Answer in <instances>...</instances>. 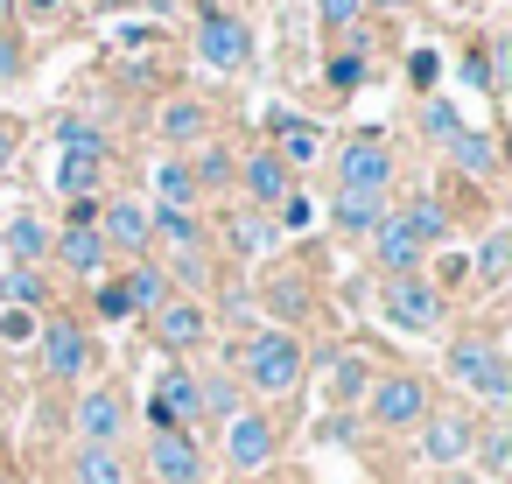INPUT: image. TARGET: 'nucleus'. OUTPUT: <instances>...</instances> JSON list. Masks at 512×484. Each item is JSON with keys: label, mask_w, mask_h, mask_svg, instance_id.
<instances>
[{"label": "nucleus", "mask_w": 512, "mask_h": 484, "mask_svg": "<svg viewBox=\"0 0 512 484\" xmlns=\"http://www.w3.org/2000/svg\"><path fill=\"white\" fill-rule=\"evenodd\" d=\"M155 57H162V29H120V71L127 78H141Z\"/></svg>", "instance_id": "24"}, {"label": "nucleus", "mask_w": 512, "mask_h": 484, "mask_svg": "<svg viewBox=\"0 0 512 484\" xmlns=\"http://www.w3.org/2000/svg\"><path fill=\"white\" fill-rule=\"evenodd\" d=\"M0 449H8V421H0Z\"/></svg>", "instance_id": "49"}, {"label": "nucleus", "mask_w": 512, "mask_h": 484, "mask_svg": "<svg viewBox=\"0 0 512 484\" xmlns=\"http://www.w3.org/2000/svg\"><path fill=\"white\" fill-rule=\"evenodd\" d=\"M36 302H43L36 267H0V309H36Z\"/></svg>", "instance_id": "26"}, {"label": "nucleus", "mask_w": 512, "mask_h": 484, "mask_svg": "<svg viewBox=\"0 0 512 484\" xmlns=\"http://www.w3.org/2000/svg\"><path fill=\"white\" fill-rule=\"evenodd\" d=\"M379 309H386L393 330H414V337H421V330L442 323V288H428L421 274H393L386 295H379Z\"/></svg>", "instance_id": "2"}, {"label": "nucleus", "mask_w": 512, "mask_h": 484, "mask_svg": "<svg viewBox=\"0 0 512 484\" xmlns=\"http://www.w3.org/2000/svg\"><path fill=\"white\" fill-rule=\"evenodd\" d=\"M316 8H323V22H330V29H344V22H358L365 0H316Z\"/></svg>", "instance_id": "41"}, {"label": "nucleus", "mask_w": 512, "mask_h": 484, "mask_svg": "<svg viewBox=\"0 0 512 484\" xmlns=\"http://www.w3.org/2000/svg\"><path fill=\"white\" fill-rule=\"evenodd\" d=\"M120 288H127V302H134V309H162V302H169V274H162L155 260H141Z\"/></svg>", "instance_id": "25"}, {"label": "nucleus", "mask_w": 512, "mask_h": 484, "mask_svg": "<svg viewBox=\"0 0 512 484\" xmlns=\"http://www.w3.org/2000/svg\"><path fill=\"white\" fill-rule=\"evenodd\" d=\"M330 386H337V400H344V407H351V400H365V393H372L365 358H337V365H330Z\"/></svg>", "instance_id": "31"}, {"label": "nucleus", "mask_w": 512, "mask_h": 484, "mask_svg": "<svg viewBox=\"0 0 512 484\" xmlns=\"http://www.w3.org/2000/svg\"><path fill=\"white\" fill-rule=\"evenodd\" d=\"M106 176V155H57V190L64 197H92Z\"/></svg>", "instance_id": "22"}, {"label": "nucleus", "mask_w": 512, "mask_h": 484, "mask_svg": "<svg viewBox=\"0 0 512 484\" xmlns=\"http://www.w3.org/2000/svg\"><path fill=\"white\" fill-rule=\"evenodd\" d=\"M225 463H232V470H267V463H274V421L239 407V414L225 421Z\"/></svg>", "instance_id": "7"}, {"label": "nucleus", "mask_w": 512, "mask_h": 484, "mask_svg": "<svg viewBox=\"0 0 512 484\" xmlns=\"http://www.w3.org/2000/svg\"><path fill=\"white\" fill-rule=\"evenodd\" d=\"M449 155H456L463 176H491V169H498V141H491V134H470V127L449 141Z\"/></svg>", "instance_id": "23"}, {"label": "nucleus", "mask_w": 512, "mask_h": 484, "mask_svg": "<svg viewBox=\"0 0 512 484\" xmlns=\"http://www.w3.org/2000/svg\"><path fill=\"white\" fill-rule=\"evenodd\" d=\"M99 316H113V323H127V316H134V302H127V288H120V281H106V288H99Z\"/></svg>", "instance_id": "39"}, {"label": "nucleus", "mask_w": 512, "mask_h": 484, "mask_svg": "<svg viewBox=\"0 0 512 484\" xmlns=\"http://www.w3.org/2000/svg\"><path fill=\"white\" fill-rule=\"evenodd\" d=\"M435 274H442V288H463V281H470V260H463V253H449Z\"/></svg>", "instance_id": "44"}, {"label": "nucleus", "mask_w": 512, "mask_h": 484, "mask_svg": "<svg viewBox=\"0 0 512 484\" xmlns=\"http://www.w3.org/2000/svg\"><path fill=\"white\" fill-rule=\"evenodd\" d=\"M330 218H337V232H379V218H386V190H337Z\"/></svg>", "instance_id": "16"}, {"label": "nucleus", "mask_w": 512, "mask_h": 484, "mask_svg": "<svg viewBox=\"0 0 512 484\" xmlns=\"http://www.w3.org/2000/svg\"><path fill=\"white\" fill-rule=\"evenodd\" d=\"M484 78H491V92H505V78H512V36H491V57H484Z\"/></svg>", "instance_id": "36"}, {"label": "nucleus", "mask_w": 512, "mask_h": 484, "mask_svg": "<svg viewBox=\"0 0 512 484\" xmlns=\"http://www.w3.org/2000/svg\"><path fill=\"white\" fill-rule=\"evenodd\" d=\"M449 372H456L463 386H477L491 407H505V400H512V372H505V358H498L484 337H463V344L449 351Z\"/></svg>", "instance_id": "3"}, {"label": "nucleus", "mask_w": 512, "mask_h": 484, "mask_svg": "<svg viewBox=\"0 0 512 484\" xmlns=\"http://www.w3.org/2000/svg\"><path fill=\"white\" fill-rule=\"evenodd\" d=\"M470 449H477V428H470L463 414H421V456H428V463L456 470Z\"/></svg>", "instance_id": "11"}, {"label": "nucleus", "mask_w": 512, "mask_h": 484, "mask_svg": "<svg viewBox=\"0 0 512 484\" xmlns=\"http://www.w3.org/2000/svg\"><path fill=\"white\" fill-rule=\"evenodd\" d=\"M92 232L106 239V253H113V246L141 253V246H148V211H141V204H127V197H120V204H99V225H92Z\"/></svg>", "instance_id": "13"}, {"label": "nucleus", "mask_w": 512, "mask_h": 484, "mask_svg": "<svg viewBox=\"0 0 512 484\" xmlns=\"http://www.w3.org/2000/svg\"><path fill=\"white\" fill-rule=\"evenodd\" d=\"M15 64H22V57H15V43L0 36V78H15Z\"/></svg>", "instance_id": "45"}, {"label": "nucleus", "mask_w": 512, "mask_h": 484, "mask_svg": "<svg viewBox=\"0 0 512 484\" xmlns=\"http://www.w3.org/2000/svg\"><path fill=\"white\" fill-rule=\"evenodd\" d=\"M43 365H50L57 379L92 372V337H85L78 323H50V330H43Z\"/></svg>", "instance_id": "12"}, {"label": "nucleus", "mask_w": 512, "mask_h": 484, "mask_svg": "<svg viewBox=\"0 0 512 484\" xmlns=\"http://www.w3.org/2000/svg\"><path fill=\"white\" fill-rule=\"evenodd\" d=\"M435 71H442L435 50H414V57H407V78H414V85H435Z\"/></svg>", "instance_id": "42"}, {"label": "nucleus", "mask_w": 512, "mask_h": 484, "mask_svg": "<svg viewBox=\"0 0 512 484\" xmlns=\"http://www.w3.org/2000/svg\"><path fill=\"white\" fill-rule=\"evenodd\" d=\"M365 8H400V0H365Z\"/></svg>", "instance_id": "47"}, {"label": "nucleus", "mask_w": 512, "mask_h": 484, "mask_svg": "<svg viewBox=\"0 0 512 484\" xmlns=\"http://www.w3.org/2000/svg\"><path fill=\"white\" fill-rule=\"evenodd\" d=\"M148 470H155V484H204V449H197V435H190V428H155Z\"/></svg>", "instance_id": "4"}, {"label": "nucleus", "mask_w": 512, "mask_h": 484, "mask_svg": "<svg viewBox=\"0 0 512 484\" xmlns=\"http://www.w3.org/2000/svg\"><path fill=\"white\" fill-rule=\"evenodd\" d=\"M36 337V316L29 309H0V344H29Z\"/></svg>", "instance_id": "38"}, {"label": "nucleus", "mask_w": 512, "mask_h": 484, "mask_svg": "<svg viewBox=\"0 0 512 484\" xmlns=\"http://www.w3.org/2000/svg\"><path fill=\"white\" fill-rule=\"evenodd\" d=\"M204 127H211L204 106H190V99H169V106H162V134H169V141H204Z\"/></svg>", "instance_id": "28"}, {"label": "nucleus", "mask_w": 512, "mask_h": 484, "mask_svg": "<svg viewBox=\"0 0 512 484\" xmlns=\"http://www.w3.org/2000/svg\"><path fill=\"white\" fill-rule=\"evenodd\" d=\"M190 183H197V190H225V183H232V155H225V148H204L197 169H190Z\"/></svg>", "instance_id": "34"}, {"label": "nucleus", "mask_w": 512, "mask_h": 484, "mask_svg": "<svg viewBox=\"0 0 512 484\" xmlns=\"http://www.w3.org/2000/svg\"><path fill=\"white\" fill-rule=\"evenodd\" d=\"M204 330H211V316H204L197 302H162V309H155V337H162L169 351H190V344H204Z\"/></svg>", "instance_id": "14"}, {"label": "nucleus", "mask_w": 512, "mask_h": 484, "mask_svg": "<svg viewBox=\"0 0 512 484\" xmlns=\"http://www.w3.org/2000/svg\"><path fill=\"white\" fill-rule=\"evenodd\" d=\"M148 421H155V428H190V421H197V372L169 365V372L155 379V393H148Z\"/></svg>", "instance_id": "9"}, {"label": "nucleus", "mask_w": 512, "mask_h": 484, "mask_svg": "<svg viewBox=\"0 0 512 484\" xmlns=\"http://www.w3.org/2000/svg\"><path fill=\"white\" fill-rule=\"evenodd\" d=\"M50 246L64 253L71 274H99V267H106V239H99L92 225H64V239H50Z\"/></svg>", "instance_id": "19"}, {"label": "nucleus", "mask_w": 512, "mask_h": 484, "mask_svg": "<svg viewBox=\"0 0 512 484\" xmlns=\"http://www.w3.org/2000/svg\"><path fill=\"white\" fill-rule=\"evenodd\" d=\"M246 379H253L260 393H295V386H302V344H295L288 330H260V337L246 344Z\"/></svg>", "instance_id": "1"}, {"label": "nucleus", "mask_w": 512, "mask_h": 484, "mask_svg": "<svg viewBox=\"0 0 512 484\" xmlns=\"http://www.w3.org/2000/svg\"><path fill=\"white\" fill-rule=\"evenodd\" d=\"M372 421L379 428H421V414H428V393H421V379H407V372H393V379H372Z\"/></svg>", "instance_id": "5"}, {"label": "nucleus", "mask_w": 512, "mask_h": 484, "mask_svg": "<svg viewBox=\"0 0 512 484\" xmlns=\"http://www.w3.org/2000/svg\"><path fill=\"white\" fill-rule=\"evenodd\" d=\"M505 456H512V442H505V428H491L484 435V470H505Z\"/></svg>", "instance_id": "43"}, {"label": "nucleus", "mask_w": 512, "mask_h": 484, "mask_svg": "<svg viewBox=\"0 0 512 484\" xmlns=\"http://www.w3.org/2000/svg\"><path fill=\"white\" fill-rule=\"evenodd\" d=\"M71 477H78V484H134L127 456H120V449H99V442H78V456H71Z\"/></svg>", "instance_id": "17"}, {"label": "nucleus", "mask_w": 512, "mask_h": 484, "mask_svg": "<svg viewBox=\"0 0 512 484\" xmlns=\"http://www.w3.org/2000/svg\"><path fill=\"white\" fill-rule=\"evenodd\" d=\"M57 148H64V155H106V134H99L92 120H64V127H57Z\"/></svg>", "instance_id": "32"}, {"label": "nucleus", "mask_w": 512, "mask_h": 484, "mask_svg": "<svg viewBox=\"0 0 512 484\" xmlns=\"http://www.w3.org/2000/svg\"><path fill=\"white\" fill-rule=\"evenodd\" d=\"M148 232H162L176 253H197V239H204V232H197V218H190V211H169V204L148 218Z\"/></svg>", "instance_id": "29"}, {"label": "nucleus", "mask_w": 512, "mask_h": 484, "mask_svg": "<svg viewBox=\"0 0 512 484\" xmlns=\"http://www.w3.org/2000/svg\"><path fill=\"white\" fill-rule=\"evenodd\" d=\"M337 183L344 190H386L393 183V155H386V141H344V155H337Z\"/></svg>", "instance_id": "10"}, {"label": "nucleus", "mask_w": 512, "mask_h": 484, "mask_svg": "<svg viewBox=\"0 0 512 484\" xmlns=\"http://www.w3.org/2000/svg\"><path fill=\"white\" fill-rule=\"evenodd\" d=\"M421 127H428V141H442V148L463 134V120H456V106H449V99H428V106H421Z\"/></svg>", "instance_id": "33"}, {"label": "nucleus", "mask_w": 512, "mask_h": 484, "mask_svg": "<svg viewBox=\"0 0 512 484\" xmlns=\"http://www.w3.org/2000/svg\"><path fill=\"white\" fill-rule=\"evenodd\" d=\"M449 484H470V477H449Z\"/></svg>", "instance_id": "50"}, {"label": "nucleus", "mask_w": 512, "mask_h": 484, "mask_svg": "<svg viewBox=\"0 0 512 484\" xmlns=\"http://www.w3.org/2000/svg\"><path fill=\"white\" fill-rule=\"evenodd\" d=\"M232 239H239V253H267V225H260V218H239Z\"/></svg>", "instance_id": "40"}, {"label": "nucleus", "mask_w": 512, "mask_h": 484, "mask_svg": "<svg viewBox=\"0 0 512 484\" xmlns=\"http://www.w3.org/2000/svg\"><path fill=\"white\" fill-rule=\"evenodd\" d=\"M155 190H162V204H169V211H190V197H197V183H190V169H183V162H162V169H155Z\"/></svg>", "instance_id": "30"}, {"label": "nucleus", "mask_w": 512, "mask_h": 484, "mask_svg": "<svg viewBox=\"0 0 512 484\" xmlns=\"http://www.w3.org/2000/svg\"><path fill=\"white\" fill-rule=\"evenodd\" d=\"M330 85H337V92H358V85H365V57H358V50H351V57H330Z\"/></svg>", "instance_id": "37"}, {"label": "nucleus", "mask_w": 512, "mask_h": 484, "mask_svg": "<svg viewBox=\"0 0 512 484\" xmlns=\"http://www.w3.org/2000/svg\"><path fill=\"white\" fill-rule=\"evenodd\" d=\"M372 253H379V267H386V274H414V267H421V246H414V232H407L393 211L379 218V232H372Z\"/></svg>", "instance_id": "15"}, {"label": "nucleus", "mask_w": 512, "mask_h": 484, "mask_svg": "<svg viewBox=\"0 0 512 484\" xmlns=\"http://www.w3.org/2000/svg\"><path fill=\"white\" fill-rule=\"evenodd\" d=\"M246 190L274 211L281 197H295V190H288V162H281V155H253V162H246Z\"/></svg>", "instance_id": "21"}, {"label": "nucleus", "mask_w": 512, "mask_h": 484, "mask_svg": "<svg viewBox=\"0 0 512 484\" xmlns=\"http://www.w3.org/2000/svg\"><path fill=\"white\" fill-rule=\"evenodd\" d=\"M274 134H281V162H316V127L309 120L274 113Z\"/></svg>", "instance_id": "27"}, {"label": "nucleus", "mask_w": 512, "mask_h": 484, "mask_svg": "<svg viewBox=\"0 0 512 484\" xmlns=\"http://www.w3.org/2000/svg\"><path fill=\"white\" fill-rule=\"evenodd\" d=\"M15 162V127H0V169Z\"/></svg>", "instance_id": "46"}, {"label": "nucleus", "mask_w": 512, "mask_h": 484, "mask_svg": "<svg viewBox=\"0 0 512 484\" xmlns=\"http://www.w3.org/2000/svg\"><path fill=\"white\" fill-rule=\"evenodd\" d=\"M197 57L211 64V71H239L246 57H253V43H246V22L239 15H204V29H197Z\"/></svg>", "instance_id": "8"}, {"label": "nucleus", "mask_w": 512, "mask_h": 484, "mask_svg": "<svg viewBox=\"0 0 512 484\" xmlns=\"http://www.w3.org/2000/svg\"><path fill=\"white\" fill-rule=\"evenodd\" d=\"M127 435V393L120 386H92L78 400V442H99V449H120Z\"/></svg>", "instance_id": "6"}, {"label": "nucleus", "mask_w": 512, "mask_h": 484, "mask_svg": "<svg viewBox=\"0 0 512 484\" xmlns=\"http://www.w3.org/2000/svg\"><path fill=\"white\" fill-rule=\"evenodd\" d=\"M0 253H8V267H36L50 253V225L43 218H15L8 232H0Z\"/></svg>", "instance_id": "18"}, {"label": "nucleus", "mask_w": 512, "mask_h": 484, "mask_svg": "<svg viewBox=\"0 0 512 484\" xmlns=\"http://www.w3.org/2000/svg\"><path fill=\"white\" fill-rule=\"evenodd\" d=\"M393 218H400V225L414 232V246H421V253L449 239V211H442L435 197H414V204H407V211H393Z\"/></svg>", "instance_id": "20"}, {"label": "nucleus", "mask_w": 512, "mask_h": 484, "mask_svg": "<svg viewBox=\"0 0 512 484\" xmlns=\"http://www.w3.org/2000/svg\"><path fill=\"white\" fill-rule=\"evenodd\" d=\"M0 484H8V477H0Z\"/></svg>", "instance_id": "51"}, {"label": "nucleus", "mask_w": 512, "mask_h": 484, "mask_svg": "<svg viewBox=\"0 0 512 484\" xmlns=\"http://www.w3.org/2000/svg\"><path fill=\"white\" fill-rule=\"evenodd\" d=\"M29 8H57V0H29Z\"/></svg>", "instance_id": "48"}, {"label": "nucleus", "mask_w": 512, "mask_h": 484, "mask_svg": "<svg viewBox=\"0 0 512 484\" xmlns=\"http://www.w3.org/2000/svg\"><path fill=\"white\" fill-rule=\"evenodd\" d=\"M505 267H512V239H505V232H491V239H484V253H477V274H484V281H498Z\"/></svg>", "instance_id": "35"}]
</instances>
